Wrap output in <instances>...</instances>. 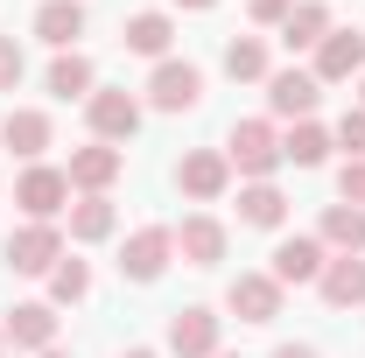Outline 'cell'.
<instances>
[{
    "instance_id": "1",
    "label": "cell",
    "mask_w": 365,
    "mask_h": 358,
    "mask_svg": "<svg viewBox=\"0 0 365 358\" xmlns=\"http://www.w3.org/2000/svg\"><path fill=\"white\" fill-rule=\"evenodd\" d=\"M225 162L246 183H274V169H281V134H274L267 120H239L232 140H225Z\"/></svg>"
},
{
    "instance_id": "2",
    "label": "cell",
    "mask_w": 365,
    "mask_h": 358,
    "mask_svg": "<svg viewBox=\"0 0 365 358\" xmlns=\"http://www.w3.org/2000/svg\"><path fill=\"white\" fill-rule=\"evenodd\" d=\"M14 204H21L36 225H56V211H71V176L49 169V162H29L21 183H14Z\"/></svg>"
},
{
    "instance_id": "3",
    "label": "cell",
    "mask_w": 365,
    "mask_h": 358,
    "mask_svg": "<svg viewBox=\"0 0 365 358\" xmlns=\"http://www.w3.org/2000/svg\"><path fill=\"white\" fill-rule=\"evenodd\" d=\"M197 98H204V71H197L190 56H162L155 78H148V106H155V113H190Z\"/></svg>"
},
{
    "instance_id": "4",
    "label": "cell",
    "mask_w": 365,
    "mask_h": 358,
    "mask_svg": "<svg viewBox=\"0 0 365 358\" xmlns=\"http://www.w3.org/2000/svg\"><path fill=\"white\" fill-rule=\"evenodd\" d=\"M0 260H7L14 274H49L56 260H63V232H56V225H36V218H29L21 232H7Z\"/></svg>"
},
{
    "instance_id": "5",
    "label": "cell",
    "mask_w": 365,
    "mask_h": 358,
    "mask_svg": "<svg viewBox=\"0 0 365 358\" xmlns=\"http://www.w3.org/2000/svg\"><path fill=\"white\" fill-rule=\"evenodd\" d=\"M169 260H176V232L169 225H140V232H127V246H120V274L127 281H162Z\"/></svg>"
},
{
    "instance_id": "6",
    "label": "cell",
    "mask_w": 365,
    "mask_h": 358,
    "mask_svg": "<svg viewBox=\"0 0 365 358\" xmlns=\"http://www.w3.org/2000/svg\"><path fill=\"white\" fill-rule=\"evenodd\" d=\"M323 267H330V246H323L317 232H295V239H281L274 246V281L281 288H309V281H323Z\"/></svg>"
},
{
    "instance_id": "7",
    "label": "cell",
    "mask_w": 365,
    "mask_h": 358,
    "mask_svg": "<svg viewBox=\"0 0 365 358\" xmlns=\"http://www.w3.org/2000/svg\"><path fill=\"white\" fill-rule=\"evenodd\" d=\"M85 120H91V134L106 140V148H113V140H134L140 134V98L127 85H120V91H91V98H85Z\"/></svg>"
},
{
    "instance_id": "8",
    "label": "cell",
    "mask_w": 365,
    "mask_h": 358,
    "mask_svg": "<svg viewBox=\"0 0 365 358\" xmlns=\"http://www.w3.org/2000/svg\"><path fill=\"white\" fill-rule=\"evenodd\" d=\"M176 190L182 197H197V204H218L232 190V162L218 155V148H197V155H182L176 162Z\"/></svg>"
},
{
    "instance_id": "9",
    "label": "cell",
    "mask_w": 365,
    "mask_h": 358,
    "mask_svg": "<svg viewBox=\"0 0 365 358\" xmlns=\"http://www.w3.org/2000/svg\"><path fill=\"white\" fill-rule=\"evenodd\" d=\"M225 310L239 316V323H274V316H281V281H274V274H232Z\"/></svg>"
},
{
    "instance_id": "10",
    "label": "cell",
    "mask_w": 365,
    "mask_h": 358,
    "mask_svg": "<svg viewBox=\"0 0 365 358\" xmlns=\"http://www.w3.org/2000/svg\"><path fill=\"white\" fill-rule=\"evenodd\" d=\"M344 78H365V36L359 29H330L317 43V85H344Z\"/></svg>"
},
{
    "instance_id": "11",
    "label": "cell",
    "mask_w": 365,
    "mask_h": 358,
    "mask_svg": "<svg viewBox=\"0 0 365 358\" xmlns=\"http://www.w3.org/2000/svg\"><path fill=\"white\" fill-rule=\"evenodd\" d=\"M120 169H127V155H120V148H106V140H91V148L71 155V169H63V176H71V190H85V197H106V190L120 183Z\"/></svg>"
},
{
    "instance_id": "12",
    "label": "cell",
    "mask_w": 365,
    "mask_h": 358,
    "mask_svg": "<svg viewBox=\"0 0 365 358\" xmlns=\"http://www.w3.org/2000/svg\"><path fill=\"white\" fill-rule=\"evenodd\" d=\"M0 337L14 352H49L56 344V302H14L7 323H0Z\"/></svg>"
},
{
    "instance_id": "13",
    "label": "cell",
    "mask_w": 365,
    "mask_h": 358,
    "mask_svg": "<svg viewBox=\"0 0 365 358\" xmlns=\"http://www.w3.org/2000/svg\"><path fill=\"white\" fill-rule=\"evenodd\" d=\"M317 98H323L317 71H267V106L281 113V120H309Z\"/></svg>"
},
{
    "instance_id": "14",
    "label": "cell",
    "mask_w": 365,
    "mask_h": 358,
    "mask_svg": "<svg viewBox=\"0 0 365 358\" xmlns=\"http://www.w3.org/2000/svg\"><path fill=\"white\" fill-rule=\"evenodd\" d=\"M169 352L176 358H218V310H176L169 316Z\"/></svg>"
},
{
    "instance_id": "15",
    "label": "cell",
    "mask_w": 365,
    "mask_h": 358,
    "mask_svg": "<svg viewBox=\"0 0 365 358\" xmlns=\"http://www.w3.org/2000/svg\"><path fill=\"white\" fill-rule=\"evenodd\" d=\"M176 253L190 267H218V260H225V225L211 218V211H190V218L176 225Z\"/></svg>"
},
{
    "instance_id": "16",
    "label": "cell",
    "mask_w": 365,
    "mask_h": 358,
    "mask_svg": "<svg viewBox=\"0 0 365 358\" xmlns=\"http://www.w3.org/2000/svg\"><path fill=\"white\" fill-rule=\"evenodd\" d=\"M317 288H323L330 310H359V302H365V253H337V260L323 267Z\"/></svg>"
},
{
    "instance_id": "17",
    "label": "cell",
    "mask_w": 365,
    "mask_h": 358,
    "mask_svg": "<svg viewBox=\"0 0 365 358\" xmlns=\"http://www.w3.org/2000/svg\"><path fill=\"white\" fill-rule=\"evenodd\" d=\"M36 36L49 49H78V36H85V0H43L36 7Z\"/></svg>"
},
{
    "instance_id": "18",
    "label": "cell",
    "mask_w": 365,
    "mask_h": 358,
    "mask_svg": "<svg viewBox=\"0 0 365 358\" xmlns=\"http://www.w3.org/2000/svg\"><path fill=\"white\" fill-rule=\"evenodd\" d=\"M0 148H14L21 162H36L49 148V113H36V106H14L7 120H0Z\"/></svg>"
},
{
    "instance_id": "19",
    "label": "cell",
    "mask_w": 365,
    "mask_h": 358,
    "mask_svg": "<svg viewBox=\"0 0 365 358\" xmlns=\"http://www.w3.org/2000/svg\"><path fill=\"white\" fill-rule=\"evenodd\" d=\"M120 36H127V49H134V56H155V63H162V56H169V43H176V21H169L162 7H148V14H127V29H120Z\"/></svg>"
},
{
    "instance_id": "20",
    "label": "cell",
    "mask_w": 365,
    "mask_h": 358,
    "mask_svg": "<svg viewBox=\"0 0 365 358\" xmlns=\"http://www.w3.org/2000/svg\"><path fill=\"white\" fill-rule=\"evenodd\" d=\"M113 232H120L113 197H78V204H71V239H78V246H98V239H113Z\"/></svg>"
},
{
    "instance_id": "21",
    "label": "cell",
    "mask_w": 365,
    "mask_h": 358,
    "mask_svg": "<svg viewBox=\"0 0 365 358\" xmlns=\"http://www.w3.org/2000/svg\"><path fill=\"white\" fill-rule=\"evenodd\" d=\"M317 239L330 246V253H365V211L359 204H330L317 225Z\"/></svg>"
},
{
    "instance_id": "22",
    "label": "cell",
    "mask_w": 365,
    "mask_h": 358,
    "mask_svg": "<svg viewBox=\"0 0 365 358\" xmlns=\"http://www.w3.org/2000/svg\"><path fill=\"white\" fill-rule=\"evenodd\" d=\"M49 91H56V98H91V91H98L91 56H78V49H56V63H49Z\"/></svg>"
},
{
    "instance_id": "23",
    "label": "cell",
    "mask_w": 365,
    "mask_h": 358,
    "mask_svg": "<svg viewBox=\"0 0 365 358\" xmlns=\"http://www.w3.org/2000/svg\"><path fill=\"white\" fill-rule=\"evenodd\" d=\"M323 36H330V7H323V0H295V14L281 21V43L288 49H317Z\"/></svg>"
},
{
    "instance_id": "24",
    "label": "cell",
    "mask_w": 365,
    "mask_h": 358,
    "mask_svg": "<svg viewBox=\"0 0 365 358\" xmlns=\"http://www.w3.org/2000/svg\"><path fill=\"white\" fill-rule=\"evenodd\" d=\"M225 78L232 85H267V43L260 36H232L225 43Z\"/></svg>"
},
{
    "instance_id": "25",
    "label": "cell",
    "mask_w": 365,
    "mask_h": 358,
    "mask_svg": "<svg viewBox=\"0 0 365 358\" xmlns=\"http://www.w3.org/2000/svg\"><path fill=\"white\" fill-rule=\"evenodd\" d=\"M330 148H337V140L323 134L317 120H295V127L281 134V162H295V169H317V162L330 155Z\"/></svg>"
},
{
    "instance_id": "26",
    "label": "cell",
    "mask_w": 365,
    "mask_h": 358,
    "mask_svg": "<svg viewBox=\"0 0 365 358\" xmlns=\"http://www.w3.org/2000/svg\"><path fill=\"white\" fill-rule=\"evenodd\" d=\"M281 218H288V197H281L274 183H246V190H239V225H260V232H274Z\"/></svg>"
},
{
    "instance_id": "27",
    "label": "cell",
    "mask_w": 365,
    "mask_h": 358,
    "mask_svg": "<svg viewBox=\"0 0 365 358\" xmlns=\"http://www.w3.org/2000/svg\"><path fill=\"white\" fill-rule=\"evenodd\" d=\"M85 295H91V267L63 253V260L49 267V302H85Z\"/></svg>"
},
{
    "instance_id": "28",
    "label": "cell",
    "mask_w": 365,
    "mask_h": 358,
    "mask_svg": "<svg viewBox=\"0 0 365 358\" xmlns=\"http://www.w3.org/2000/svg\"><path fill=\"white\" fill-rule=\"evenodd\" d=\"M337 148H344V162H365V106H351V113H344V120H337Z\"/></svg>"
},
{
    "instance_id": "29",
    "label": "cell",
    "mask_w": 365,
    "mask_h": 358,
    "mask_svg": "<svg viewBox=\"0 0 365 358\" xmlns=\"http://www.w3.org/2000/svg\"><path fill=\"white\" fill-rule=\"evenodd\" d=\"M21 71H29L21 43H14V36H0V91H14V85H21Z\"/></svg>"
},
{
    "instance_id": "30",
    "label": "cell",
    "mask_w": 365,
    "mask_h": 358,
    "mask_svg": "<svg viewBox=\"0 0 365 358\" xmlns=\"http://www.w3.org/2000/svg\"><path fill=\"white\" fill-rule=\"evenodd\" d=\"M337 197L365 211V162H344V169H337Z\"/></svg>"
},
{
    "instance_id": "31",
    "label": "cell",
    "mask_w": 365,
    "mask_h": 358,
    "mask_svg": "<svg viewBox=\"0 0 365 358\" xmlns=\"http://www.w3.org/2000/svg\"><path fill=\"white\" fill-rule=\"evenodd\" d=\"M246 7H253V21H260V29H281V21L295 14V0H246Z\"/></svg>"
},
{
    "instance_id": "32",
    "label": "cell",
    "mask_w": 365,
    "mask_h": 358,
    "mask_svg": "<svg viewBox=\"0 0 365 358\" xmlns=\"http://www.w3.org/2000/svg\"><path fill=\"white\" fill-rule=\"evenodd\" d=\"M274 358H317V352H309V344H281Z\"/></svg>"
},
{
    "instance_id": "33",
    "label": "cell",
    "mask_w": 365,
    "mask_h": 358,
    "mask_svg": "<svg viewBox=\"0 0 365 358\" xmlns=\"http://www.w3.org/2000/svg\"><path fill=\"white\" fill-rule=\"evenodd\" d=\"M182 14H204V7H218V0H176Z\"/></svg>"
},
{
    "instance_id": "34",
    "label": "cell",
    "mask_w": 365,
    "mask_h": 358,
    "mask_svg": "<svg viewBox=\"0 0 365 358\" xmlns=\"http://www.w3.org/2000/svg\"><path fill=\"white\" fill-rule=\"evenodd\" d=\"M36 358H71V352H56V344H49V352H36Z\"/></svg>"
},
{
    "instance_id": "35",
    "label": "cell",
    "mask_w": 365,
    "mask_h": 358,
    "mask_svg": "<svg viewBox=\"0 0 365 358\" xmlns=\"http://www.w3.org/2000/svg\"><path fill=\"white\" fill-rule=\"evenodd\" d=\"M120 358H162V352H120Z\"/></svg>"
},
{
    "instance_id": "36",
    "label": "cell",
    "mask_w": 365,
    "mask_h": 358,
    "mask_svg": "<svg viewBox=\"0 0 365 358\" xmlns=\"http://www.w3.org/2000/svg\"><path fill=\"white\" fill-rule=\"evenodd\" d=\"M359 106H365V78H359Z\"/></svg>"
},
{
    "instance_id": "37",
    "label": "cell",
    "mask_w": 365,
    "mask_h": 358,
    "mask_svg": "<svg viewBox=\"0 0 365 358\" xmlns=\"http://www.w3.org/2000/svg\"><path fill=\"white\" fill-rule=\"evenodd\" d=\"M218 358H239V352H218Z\"/></svg>"
},
{
    "instance_id": "38",
    "label": "cell",
    "mask_w": 365,
    "mask_h": 358,
    "mask_svg": "<svg viewBox=\"0 0 365 358\" xmlns=\"http://www.w3.org/2000/svg\"><path fill=\"white\" fill-rule=\"evenodd\" d=\"M0 352H7V337H0Z\"/></svg>"
}]
</instances>
